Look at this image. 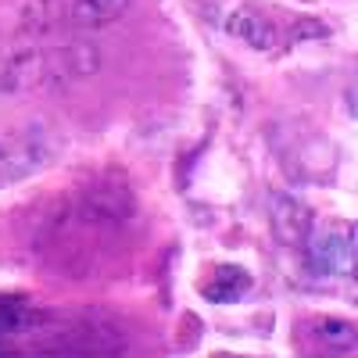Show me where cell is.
<instances>
[{
    "mask_svg": "<svg viewBox=\"0 0 358 358\" xmlns=\"http://www.w3.org/2000/svg\"><path fill=\"white\" fill-rule=\"evenodd\" d=\"M72 219L83 226H94V229H118L133 219V194H129V187L115 183V179L90 183L76 197Z\"/></svg>",
    "mask_w": 358,
    "mask_h": 358,
    "instance_id": "obj_1",
    "label": "cell"
},
{
    "mask_svg": "<svg viewBox=\"0 0 358 358\" xmlns=\"http://www.w3.org/2000/svg\"><path fill=\"white\" fill-rule=\"evenodd\" d=\"M315 341L330 351H355V326L344 319H319L315 322Z\"/></svg>",
    "mask_w": 358,
    "mask_h": 358,
    "instance_id": "obj_8",
    "label": "cell"
},
{
    "mask_svg": "<svg viewBox=\"0 0 358 358\" xmlns=\"http://www.w3.org/2000/svg\"><path fill=\"white\" fill-rule=\"evenodd\" d=\"M226 29H229L236 40H244L251 50H268V47L276 43V29L268 25V18H262V15L251 11V8L233 11L229 22H226Z\"/></svg>",
    "mask_w": 358,
    "mask_h": 358,
    "instance_id": "obj_5",
    "label": "cell"
},
{
    "mask_svg": "<svg viewBox=\"0 0 358 358\" xmlns=\"http://www.w3.org/2000/svg\"><path fill=\"white\" fill-rule=\"evenodd\" d=\"M36 319L40 315L33 312V305L22 301V297H0V341L22 330H33Z\"/></svg>",
    "mask_w": 358,
    "mask_h": 358,
    "instance_id": "obj_6",
    "label": "cell"
},
{
    "mask_svg": "<svg viewBox=\"0 0 358 358\" xmlns=\"http://www.w3.org/2000/svg\"><path fill=\"white\" fill-rule=\"evenodd\" d=\"M8 172V155H4V147H0V176Z\"/></svg>",
    "mask_w": 358,
    "mask_h": 358,
    "instance_id": "obj_9",
    "label": "cell"
},
{
    "mask_svg": "<svg viewBox=\"0 0 358 358\" xmlns=\"http://www.w3.org/2000/svg\"><path fill=\"white\" fill-rule=\"evenodd\" d=\"M308 273L312 276H351L355 268V229L348 226V233L334 229L322 236H308Z\"/></svg>",
    "mask_w": 358,
    "mask_h": 358,
    "instance_id": "obj_3",
    "label": "cell"
},
{
    "mask_svg": "<svg viewBox=\"0 0 358 358\" xmlns=\"http://www.w3.org/2000/svg\"><path fill=\"white\" fill-rule=\"evenodd\" d=\"M133 0H72V25L76 29H108L118 18H126Z\"/></svg>",
    "mask_w": 358,
    "mask_h": 358,
    "instance_id": "obj_4",
    "label": "cell"
},
{
    "mask_svg": "<svg viewBox=\"0 0 358 358\" xmlns=\"http://www.w3.org/2000/svg\"><path fill=\"white\" fill-rule=\"evenodd\" d=\"M248 287H251V280H248L244 268H219L215 280L204 287V297L215 305H226V301H236Z\"/></svg>",
    "mask_w": 358,
    "mask_h": 358,
    "instance_id": "obj_7",
    "label": "cell"
},
{
    "mask_svg": "<svg viewBox=\"0 0 358 358\" xmlns=\"http://www.w3.org/2000/svg\"><path fill=\"white\" fill-rule=\"evenodd\" d=\"M268 219H273V229H276V241L294 248V251H305L308 236L315 233V215L312 208L294 197L287 190H276L273 197H268Z\"/></svg>",
    "mask_w": 358,
    "mask_h": 358,
    "instance_id": "obj_2",
    "label": "cell"
}]
</instances>
